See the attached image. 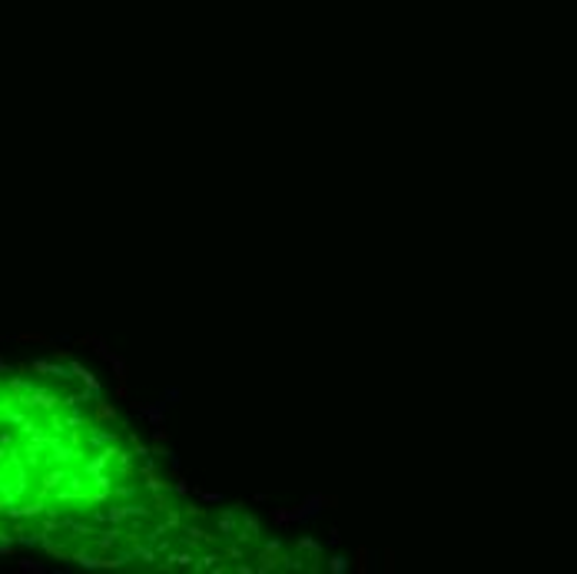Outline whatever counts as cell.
I'll return each instance as SVG.
<instances>
[{
	"instance_id": "cell-4",
	"label": "cell",
	"mask_w": 577,
	"mask_h": 574,
	"mask_svg": "<svg viewBox=\"0 0 577 574\" xmlns=\"http://www.w3.org/2000/svg\"><path fill=\"white\" fill-rule=\"evenodd\" d=\"M106 362H110V365H113V372H116V379L119 382H126V362H123V359H119V355H106Z\"/></svg>"
},
{
	"instance_id": "cell-6",
	"label": "cell",
	"mask_w": 577,
	"mask_h": 574,
	"mask_svg": "<svg viewBox=\"0 0 577 574\" xmlns=\"http://www.w3.org/2000/svg\"><path fill=\"white\" fill-rule=\"evenodd\" d=\"M110 418H116V408L100 402V405H96V422H110Z\"/></svg>"
},
{
	"instance_id": "cell-3",
	"label": "cell",
	"mask_w": 577,
	"mask_h": 574,
	"mask_svg": "<svg viewBox=\"0 0 577 574\" xmlns=\"http://www.w3.org/2000/svg\"><path fill=\"white\" fill-rule=\"evenodd\" d=\"M100 535H103V538H100V541H96V545H100L103 551H106V548H113V545H116V541H119V535H123V531H119L116 525H113L110 531H100Z\"/></svg>"
},
{
	"instance_id": "cell-11",
	"label": "cell",
	"mask_w": 577,
	"mask_h": 574,
	"mask_svg": "<svg viewBox=\"0 0 577 574\" xmlns=\"http://www.w3.org/2000/svg\"><path fill=\"white\" fill-rule=\"evenodd\" d=\"M20 568L23 571H43V565H37V561H20Z\"/></svg>"
},
{
	"instance_id": "cell-7",
	"label": "cell",
	"mask_w": 577,
	"mask_h": 574,
	"mask_svg": "<svg viewBox=\"0 0 577 574\" xmlns=\"http://www.w3.org/2000/svg\"><path fill=\"white\" fill-rule=\"evenodd\" d=\"M272 521H275V525H289V521H292V511H289V508H275Z\"/></svg>"
},
{
	"instance_id": "cell-9",
	"label": "cell",
	"mask_w": 577,
	"mask_h": 574,
	"mask_svg": "<svg viewBox=\"0 0 577 574\" xmlns=\"http://www.w3.org/2000/svg\"><path fill=\"white\" fill-rule=\"evenodd\" d=\"M106 442H113V432H96L93 435V445H106Z\"/></svg>"
},
{
	"instance_id": "cell-2",
	"label": "cell",
	"mask_w": 577,
	"mask_h": 574,
	"mask_svg": "<svg viewBox=\"0 0 577 574\" xmlns=\"http://www.w3.org/2000/svg\"><path fill=\"white\" fill-rule=\"evenodd\" d=\"M256 535H259V521L252 518V515H246V518H242V531H239V541H252Z\"/></svg>"
},
{
	"instance_id": "cell-1",
	"label": "cell",
	"mask_w": 577,
	"mask_h": 574,
	"mask_svg": "<svg viewBox=\"0 0 577 574\" xmlns=\"http://www.w3.org/2000/svg\"><path fill=\"white\" fill-rule=\"evenodd\" d=\"M322 505H332V498H325V495H312V498H305L299 508H292V521H309L315 518L322 511Z\"/></svg>"
},
{
	"instance_id": "cell-10",
	"label": "cell",
	"mask_w": 577,
	"mask_h": 574,
	"mask_svg": "<svg viewBox=\"0 0 577 574\" xmlns=\"http://www.w3.org/2000/svg\"><path fill=\"white\" fill-rule=\"evenodd\" d=\"M173 488L179 491V495H189V491H192V488H189V482H183V478H176V485H173Z\"/></svg>"
},
{
	"instance_id": "cell-5",
	"label": "cell",
	"mask_w": 577,
	"mask_h": 574,
	"mask_svg": "<svg viewBox=\"0 0 577 574\" xmlns=\"http://www.w3.org/2000/svg\"><path fill=\"white\" fill-rule=\"evenodd\" d=\"M329 571H332V574H345V571H348V558H342V555L329 558Z\"/></svg>"
},
{
	"instance_id": "cell-8",
	"label": "cell",
	"mask_w": 577,
	"mask_h": 574,
	"mask_svg": "<svg viewBox=\"0 0 577 574\" xmlns=\"http://www.w3.org/2000/svg\"><path fill=\"white\" fill-rule=\"evenodd\" d=\"M365 558H368V551H365V548H358V555H355V571H368V561H365Z\"/></svg>"
},
{
	"instance_id": "cell-12",
	"label": "cell",
	"mask_w": 577,
	"mask_h": 574,
	"mask_svg": "<svg viewBox=\"0 0 577 574\" xmlns=\"http://www.w3.org/2000/svg\"><path fill=\"white\" fill-rule=\"evenodd\" d=\"M202 501H222V495H216V491H202Z\"/></svg>"
}]
</instances>
